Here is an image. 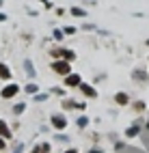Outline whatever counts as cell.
I'll use <instances>...</instances> for the list:
<instances>
[{"label":"cell","instance_id":"obj_24","mask_svg":"<svg viewBox=\"0 0 149 153\" xmlns=\"http://www.w3.org/2000/svg\"><path fill=\"white\" fill-rule=\"evenodd\" d=\"M31 153H43V149H41V145H39V147H33V151Z\"/></svg>","mask_w":149,"mask_h":153},{"label":"cell","instance_id":"obj_10","mask_svg":"<svg viewBox=\"0 0 149 153\" xmlns=\"http://www.w3.org/2000/svg\"><path fill=\"white\" fill-rule=\"evenodd\" d=\"M13 78V74H11V69H9V65L7 63H0V80H11Z\"/></svg>","mask_w":149,"mask_h":153},{"label":"cell","instance_id":"obj_14","mask_svg":"<svg viewBox=\"0 0 149 153\" xmlns=\"http://www.w3.org/2000/svg\"><path fill=\"white\" fill-rule=\"evenodd\" d=\"M24 91H26L28 95H37V91H39V86H37L35 82H28V84L24 86Z\"/></svg>","mask_w":149,"mask_h":153},{"label":"cell","instance_id":"obj_6","mask_svg":"<svg viewBox=\"0 0 149 153\" xmlns=\"http://www.w3.org/2000/svg\"><path fill=\"white\" fill-rule=\"evenodd\" d=\"M141 131H143V127H141V121H136V123H132L130 127L125 129V138H127V140H134L136 136H141Z\"/></svg>","mask_w":149,"mask_h":153},{"label":"cell","instance_id":"obj_7","mask_svg":"<svg viewBox=\"0 0 149 153\" xmlns=\"http://www.w3.org/2000/svg\"><path fill=\"white\" fill-rule=\"evenodd\" d=\"M78 88H80V93H82L84 97H89V99H95V97H97V91H95L91 84H86V82H82Z\"/></svg>","mask_w":149,"mask_h":153},{"label":"cell","instance_id":"obj_32","mask_svg":"<svg viewBox=\"0 0 149 153\" xmlns=\"http://www.w3.org/2000/svg\"><path fill=\"white\" fill-rule=\"evenodd\" d=\"M2 4H4V0H0V7H2Z\"/></svg>","mask_w":149,"mask_h":153},{"label":"cell","instance_id":"obj_2","mask_svg":"<svg viewBox=\"0 0 149 153\" xmlns=\"http://www.w3.org/2000/svg\"><path fill=\"white\" fill-rule=\"evenodd\" d=\"M50 125H52L56 131H63V129H67V117L61 114V112H56V114L50 117Z\"/></svg>","mask_w":149,"mask_h":153},{"label":"cell","instance_id":"obj_8","mask_svg":"<svg viewBox=\"0 0 149 153\" xmlns=\"http://www.w3.org/2000/svg\"><path fill=\"white\" fill-rule=\"evenodd\" d=\"M0 136H2L4 140H11V138H13L11 127H9V125H7V121H2V119H0Z\"/></svg>","mask_w":149,"mask_h":153},{"label":"cell","instance_id":"obj_21","mask_svg":"<svg viewBox=\"0 0 149 153\" xmlns=\"http://www.w3.org/2000/svg\"><path fill=\"white\" fill-rule=\"evenodd\" d=\"M33 99H35V101H45V99H48V95H45V93H37Z\"/></svg>","mask_w":149,"mask_h":153},{"label":"cell","instance_id":"obj_19","mask_svg":"<svg viewBox=\"0 0 149 153\" xmlns=\"http://www.w3.org/2000/svg\"><path fill=\"white\" fill-rule=\"evenodd\" d=\"M76 30H78L76 26H65V28H63V33H65V35H76Z\"/></svg>","mask_w":149,"mask_h":153},{"label":"cell","instance_id":"obj_9","mask_svg":"<svg viewBox=\"0 0 149 153\" xmlns=\"http://www.w3.org/2000/svg\"><path fill=\"white\" fill-rule=\"evenodd\" d=\"M115 104L117 106H127L130 104V95L123 93V91H119V93H115Z\"/></svg>","mask_w":149,"mask_h":153},{"label":"cell","instance_id":"obj_30","mask_svg":"<svg viewBox=\"0 0 149 153\" xmlns=\"http://www.w3.org/2000/svg\"><path fill=\"white\" fill-rule=\"evenodd\" d=\"M63 153H80V151H78V149H65Z\"/></svg>","mask_w":149,"mask_h":153},{"label":"cell","instance_id":"obj_26","mask_svg":"<svg viewBox=\"0 0 149 153\" xmlns=\"http://www.w3.org/2000/svg\"><path fill=\"white\" fill-rule=\"evenodd\" d=\"M76 108H78V110H84V108H86V104H82V101H78V104H76Z\"/></svg>","mask_w":149,"mask_h":153},{"label":"cell","instance_id":"obj_4","mask_svg":"<svg viewBox=\"0 0 149 153\" xmlns=\"http://www.w3.org/2000/svg\"><path fill=\"white\" fill-rule=\"evenodd\" d=\"M54 56V60H58V58H63V60H69V63H72V60L76 58V52L74 50H65V48H58V50H52V52H50Z\"/></svg>","mask_w":149,"mask_h":153},{"label":"cell","instance_id":"obj_3","mask_svg":"<svg viewBox=\"0 0 149 153\" xmlns=\"http://www.w3.org/2000/svg\"><path fill=\"white\" fill-rule=\"evenodd\" d=\"M17 93H19V84H17V82H9V84L2 86V91H0V97H2V99H13Z\"/></svg>","mask_w":149,"mask_h":153},{"label":"cell","instance_id":"obj_31","mask_svg":"<svg viewBox=\"0 0 149 153\" xmlns=\"http://www.w3.org/2000/svg\"><path fill=\"white\" fill-rule=\"evenodd\" d=\"M0 22H7V15L4 13H0Z\"/></svg>","mask_w":149,"mask_h":153},{"label":"cell","instance_id":"obj_33","mask_svg":"<svg viewBox=\"0 0 149 153\" xmlns=\"http://www.w3.org/2000/svg\"><path fill=\"white\" fill-rule=\"evenodd\" d=\"M147 131H149V121H147Z\"/></svg>","mask_w":149,"mask_h":153},{"label":"cell","instance_id":"obj_1","mask_svg":"<svg viewBox=\"0 0 149 153\" xmlns=\"http://www.w3.org/2000/svg\"><path fill=\"white\" fill-rule=\"evenodd\" d=\"M52 71L54 74H58V76H69L72 74V63H69V60H63V58H58V60H52Z\"/></svg>","mask_w":149,"mask_h":153},{"label":"cell","instance_id":"obj_15","mask_svg":"<svg viewBox=\"0 0 149 153\" xmlns=\"http://www.w3.org/2000/svg\"><path fill=\"white\" fill-rule=\"evenodd\" d=\"M24 110H26V104H24V101H19V104H15V106H13V114H15V117H19Z\"/></svg>","mask_w":149,"mask_h":153},{"label":"cell","instance_id":"obj_20","mask_svg":"<svg viewBox=\"0 0 149 153\" xmlns=\"http://www.w3.org/2000/svg\"><path fill=\"white\" fill-rule=\"evenodd\" d=\"M145 108H147V106H145V101H136V104H134V110H136V112H143Z\"/></svg>","mask_w":149,"mask_h":153},{"label":"cell","instance_id":"obj_12","mask_svg":"<svg viewBox=\"0 0 149 153\" xmlns=\"http://www.w3.org/2000/svg\"><path fill=\"white\" fill-rule=\"evenodd\" d=\"M132 78L138 80V82H147V71H143V69H134V71H132Z\"/></svg>","mask_w":149,"mask_h":153},{"label":"cell","instance_id":"obj_17","mask_svg":"<svg viewBox=\"0 0 149 153\" xmlns=\"http://www.w3.org/2000/svg\"><path fill=\"white\" fill-rule=\"evenodd\" d=\"M76 104H78V101H74V99H65L63 101V108L65 110H72V108H76Z\"/></svg>","mask_w":149,"mask_h":153},{"label":"cell","instance_id":"obj_22","mask_svg":"<svg viewBox=\"0 0 149 153\" xmlns=\"http://www.w3.org/2000/svg\"><path fill=\"white\" fill-rule=\"evenodd\" d=\"M41 149H43V153H50V151H52V147H50V142H41Z\"/></svg>","mask_w":149,"mask_h":153},{"label":"cell","instance_id":"obj_11","mask_svg":"<svg viewBox=\"0 0 149 153\" xmlns=\"http://www.w3.org/2000/svg\"><path fill=\"white\" fill-rule=\"evenodd\" d=\"M24 71H26V76L31 78V80L37 76V71H35V65H33V60H31V58H26V60H24Z\"/></svg>","mask_w":149,"mask_h":153},{"label":"cell","instance_id":"obj_25","mask_svg":"<svg viewBox=\"0 0 149 153\" xmlns=\"http://www.w3.org/2000/svg\"><path fill=\"white\" fill-rule=\"evenodd\" d=\"M82 30H95V26H93V24H84Z\"/></svg>","mask_w":149,"mask_h":153},{"label":"cell","instance_id":"obj_27","mask_svg":"<svg viewBox=\"0 0 149 153\" xmlns=\"http://www.w3.org/2000/svg\"><path fill=\"white\" fill-rule=\"evenodd\" d=\"M89 153H104V151H102V149H99V147H93V149H91V151H89Z\"/></svg>","mask_w":149,"mask_h":153},{"label":"cell","instance_id":"obj_13","mask_svg":"<svg viewBox=\"0 0 149 153\" xmlns=\"http://www.w3.org/2000/svg\"><path fill=\"white\" fill-rule=\"evenodd\" d=\"M69 13H72L74 17H86V9H82V7H72V9H69Z\"/></svg>","mask_w":149,"mask_h":153},{"label":"cell","instance_id":"obj_23","mask_svg":"<svg viewBox=\"0 0 149 153\" xmlns=\"http://www.w3.org/2000/svg\"><path fill=\"white\" fill-rule=\"evenodd\" d=\"M0 151H7V140L0 136Z\"/></svg>","mask_w":149,"mask_h":153},{"label":"cell","instance_id":"obj_18","mask_svg":"<svg viewBox=\"0 0 149 153\" xmlns=\"http://www.w3.org/2000/svg\"><path fill=\"white\" fill-rule=\"evenodd\" d=\"M86 125H89V117H84V114L78 117V127H86Z\"/></svg>","mask_w":149,"mask_h":153},{"label":"cell","instance_id":"obj_34","mask_svg":"<svg viewBox=\"0 0 149 153\" xmlns=\"http://www.w3.org/2000/svg\"><path fill=\"white\" fill-rule=\"evenodd\" d=\"M145 43H147V45H149V39H147V41H145Z\"/></svg>","mask_w":149,"mask_h":153},{"label":"cell","instance_id":"obj_29","mask_svg":"<svg viewBox=\"0 0 149 153\" xmlns=\"http://www.w3.org/2000/svg\"><path fill=\"white\" fill-rule=\"evenodd\" d=\"M22 149H24V145H17V147H15V151H13V153H22Z\"/></svg>","mask_w":149,"mask_h":153},{"label":"cell","instance_id":"obj_28","mask_svg":"<svg viewBox=\"0 0 149 153\" xmlns=\"http://www.w3.org/2000/svg\"><path fill=\"white\" fill-rule=\"evenodd\" d=\"M41 2H43V7H45V9H52V2H48V0H41Z\"/></svg>","mask_w":149,"mask_h":153},{"label":"cell","instance_id":"obj_5","mask_svg":"<svg viewBox=\"0 0 149 153\" xmlns=\"http://www.w3.org/2000/svg\"><path fill=\"white\" fill-rule=\"evenodd\" d=\"M65 86H69V88H78L82 84V78H80V74H69V76H65V82H63Z\"/></svg>","mask_w":149,"mask_h":153},{"label":"cell","instance_id":"obj_16","mask_svg":"<svg viewBox=\"0 0 149 153\" xmlns=\"http://www.w3.org/2000/svg\"><path fill=\"white\" fill-rule=\"evenodd\" d=\"M52 37L56 39V41H63V37H65L63 28H54V30H52Z\"/></svg>","mask_w":149,"mask_h":153}]
</instances>
